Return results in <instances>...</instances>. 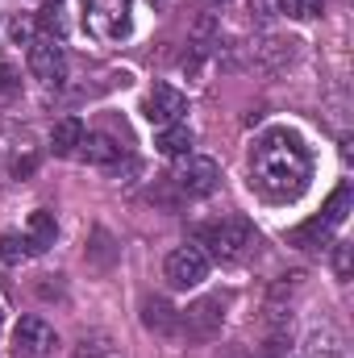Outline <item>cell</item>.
<instances>
[{"mask_svg":"<svg viewBox=\"0 0 354 358\" xmlns=\"http://www.w3.org/2000/svg\"><path fill=\"white\" fill-rule=\"evenodd\" d=\"M271 8H275L271 0H250V13H255L259 21H267V17H271Z\"/></svg>","mask_w":354,"mask_h":358,"instance_id":"obj_23","label":"cell"},{"mask_svg":"<svg viewBox=\"0 0 354 358\" xmlns=\"http://www.w3.org/2000/svg\"><path fill=\"white\" fill-rule=\"evenodd\" d=\"M334 271H338V279L351 275V246H342V242H338V255H334Z\"/></svg>","mask_w":354,"mask_h":358,"instance_id":"obj_22","label":"cell"},{"mask_svg":"<svg viewBox=\"0 0 354 358\" xmlns=\"http://www.w3.org/2000/svg\"><path fill=\"white\" fill-rule=\"evenodd\" d=\"M196 238H200V246H208V255H213L217 263H234V259H242L246 246L255 242V229H250L246 217H221V221H213V225H200Z\"/></svg>","mask_w":354,"mask_h":358,"instance_id":"obj_2","label":"cell"},{"mask_svg":"<svg viewBox=\"0 0 354 358\" xmlns=\"http://www.w3.org/2000/svg\"><path fill=\"white\" fill-rule=\"evenodd\" d=\"M176 187L183 196H192V200H204V196H213L217 192V183H221V171H217V163L213 159H192V155H183V163L176 167Z\"/></svg>","mask_w":354,"mask_h":358,"instance_id":"obj_4","label":"cell"},{"mask_svg":"<svg viewBox=\"0 0 354 358\" xmlns=\"http://www.w3.org/2000/svg\"><path fill=\"white\" fill-rule=\"evenodd\" d=\"M142 325L155 329V334H171L179 325V313L163 300V296H146V300H142Z\"/></svg>","mask_w":354,"mask_h":358,"instance_id":"obj_12","label":"cell"},{"mask_svg":"<svg viewBox=\"0 0 354 358\" xmlns=\"http://www.w3.org/2000/svg\"><path fill=\"white\" fill-rule=\"evenodd\" d=\"M29 250H25V238L21 234H0V259L4 263H21Z\"/></svg>","mask_w":354,"mask_h":358,"instance_id":"obj_20","label":"cell"},{"mask_svg":"<svg viewBox=\"0 0 354 358\" xmlns=\"http://www.w3.org/2000/svg\"><path fill=\"white\" fill-rule=\"evenodd\" d=\"M330 234H334V229H330L321 217H313V221H304L300 229H292V234H288V242H292V246H300V250H321V246L330 242Z\"/></svg>","mask_w":354,"mask_h":358,"instance_id":"obj_16","label":"cell"},{"mask_svg":"<svg viewBox=\"0 0 354 358\" xmlns=\"http://www.w3.org/2000/svg\"><path fill=\"white\" fill-rule=\"evenodd\" d=\"M38 25L46 29L50 42H63L67 38V8H63V0H46L38 8Z\"/></svg>","mask_w":354,"mask_h":358,"instance_id":"obj_17","label":"cell"},{"mask_svg":"<svg viewBox=\"0 0 354 358\" xmlns=\"http://www.w3.org/2000/svg\"><path fill=\"white\" fill-rule=\"evenodd\" d=\"M29 71H34V80H42L46 88H63V80H67L63 46H59V42H50V38L29 42Z\"/></svg>","mask_w":354,"mask_h":358,"instance_id":"obj_6","label":"cell"},{"mask_svg":"<svg viewBox=\"0 0 354 358\" xmlns=\"http://www.w3.org/2000/svg\"><path fill=\"white\" fill-rule=\"evenodd\" d=\"M217 358H246V355H242L238 346H229V350H221V355H217Z\"/></svg>","mask_w":354,"mask_h":358,"instance_id":"obj_26","label":"cell"},{"mask_svg":"<svg viewBox=\"0 0 354 358\" xmlns=\"http://www.w3.org/2000/svg\"><path fill=\"white\" fill-rule=\"evenodd\" d=\"M183 113H187V96L179 88H171V84H155V88H150V96H146V121H150L155 129L179 125Z\"/></svg>","mask_w":354,"mask_h":358,"instance_id":"obj_8","label":"cell"},{"mask_svg":"<svg viewBox=\"0 0 354 358\" xmlns=\"http://www.w3.org/2000/svg\"><path fill=\"white\" fill-rule=\"evenodd\" d=\"M80 155H84V163H92V167H113V163L121 159V146H117L108 134H84Z\"/></svg>","mask_w":354,"mask_h":358,"instance_id":"obj_11","label":"cell"},{"mask_svg":"<svg viewBox=\"0 0 354 358\" xmlns=\"http://www.w3.org/2000/svg\"><path fill=\"white\" fill-rule=\"evenodd\" d=\"M208 4H225V0H208Z\"/></svg>","mask_w":354,"mask_h":358,"instance_id":"obj_27","label":"cell"},{"mask_svg":"<svg viewBox=\"0 0 354 358\" xmlns=\"http://www.w3.org/2000/svg\"><path fill=\"white\" fill-rule=\"evenodd\" d=\"M275 4H279V13H288V17H296V21H309V17L321 13L325 0H275Z\"/></svg>","mask_w":354,"mask_h":358,"instance_id":"obj_19","label":"cell"},{"mask_svg":"<svg viewBox=\"0 0 354 358\" xmlns=\"http://www.w3.org/2000/svg\"><path fill=\"white\" fill-rule=\"evenodd\" d=\"M155 146H159L167 159H183V155H192V129H187L183 121H179V125H167V129H159Z\"/></svg>","mask_w":354,"mask_h":358,"instance_id":"obj_15","label":"cell"},{"mask_svg":"<svg viewBox=\"0 0 354 358\" xmlns=\"http://www.w3.org/2000/svg\"><path fill=\"white\" fill-rule=\"evenodd\" d=\"M250 176L259 183V192L271 200H296L313 176V155H309L304 138L283 125L267 129L250 150Z\"/></svg>","mask_w":354,"mask_h":358,"instance_id":"obj_1","label":"cell"},{"mask_svg":"<svg viewBox=\"0 0 354 358\" xmlns=\"http://www.w3.org/2000/svg\"><path fill=\"white\" fill-rule=\"evenodd\" d=\"M13 42H17V46L25 42V46H29V29H25V25H17V29H13Z\"/></svg>","mask_w":354,"mask_h":358,"instance_id":"obj_25","label":"cell"},{"mask_svg":"<svg viewBox=\"0 0 354 358\" xmlns=\"http://www.w3.org/2000/svg\"><path fill=\"white\" fill-rule=\"evenodd\" d=\"M221 321H225L221 300H196L187 313H179L176 329H183V338H192V342H208V338L221 329Z\"/></svg>","mask_w":354,"mask_h":358,"instance_id":"obj_9","label":"cell"},{"mask_svg":"<svg viewBox=\"0 0 354 358\" xmlns=\"http://www.w3.org/2000/svg\"><path fill=\"white\" fill-rule=\"evenodd\" d=\"M13 346H17V355H25V358H50L55 346H59V334L42 317H21L17 334H13Z\"/></svg>","mask_w":354,"mask_h":358,"instance_id":"obj_7","label":"cell"},{"mask_svg":"<svg viewBox=\"0 0 354 358\" xmlns=\"http://www.w3.org/2000/svg\"><path fill=\"white\" fill-rule=\"evenodd\" d=\"M163 275H167L171 287H196V283L208 279V259H204L200 246H176L163 263Z\"/></svg>","mask_w":354,"mask_h":358,"instance_id":"obj_5","label":"cell"},{"mask_svg":"<svg viewBox=\"0 0 354 358\" xmlns=\"http://www.w3.org/2000/svg\"><path fill=\"white\" fill-rule=\"evenodd\" d=\"M13 92H17V71H13L8 63H0V100L13 96Z\"/></svg>","mask_w":354,"mask_h":358,"instance_id":"obj_21","label":"cell"},{"mask_svg":"<svg viewBox=\"0 0 354 358\" xmlns=\"http://www.w3.org/2000/svg\"><path fill=\"white\" fill-rule=\"evenodd\" d=\"M84 25L100 42H121L134 34V4L129 0H88Z\"/></svg>","mask_w":354,"mask_h":358,"instance_id":"obj_3","label":"cell"},{"mask_svg":"<svg viewBox=\"0 0 354 358\" xmlns=\"http://www.w3.org/2000/svg\"><path fill=\"white\" fill-rule=\"evenodd\" d=\"M34 167H38V163H34V159H17V163H13V176H29V171H34Z\"/></svg>","mask_w":354,"mask_h":358,"instance_id":"obj_24","label":"cell"},{"mask_svg":"<svg viewBox=\"0 0 354 358\" xmlns=\"http://www.w3.org/2000/svg\"><path fill=\"white\" fill-rule=\"evenodd\" d=\"M309 358H351V350H346L342 334L325 325V329H313L309 334Z\"/></svg>","mask_w":354,"mask_h":358,"instance_id":"obj_14","label":"cell"},{"mask_svg":"<svg viewBox=\"0 0 354 358\" xmlns=\"http://www.w3.org/2000/svg\"><path fill=\"white\" fill-rule=\"evenodd\" d=\"M55 234H59V225H55V213H46V208H38V213H29V221H25V250L29 255H42V250H50L55 246Z\"/></svg>","mask_w":354,"mask_h":358,"instance_id":"obj_10","label":"cell"},{"mask_svg":"<svg viewBox=\"0 0 354 358\" xmlns=\"http://www.w3.org/2000/svg\"><path fill=\"white\" fill-rule=\"evenodd\" d=\"M346 213H351V183H342L334 196H330V204H325V213H321V221L330 225V229H338L342 221H346Z\"/></svg>","mask_w":354,"mask_h":358,"instance_id":"obj_18","label":"cell"},{"mask_svg":"<svg viewBox=\"0 0 354 358\" xmlns=\"http://www.w3.org/2000/svg\"><path fill=\"white\" fill-rule=\"evenodd\" d=\"M80 142H84V125H80L76 117H63V121L50 129V150H55L59 159L76 155V150H80Z\"/></svg>","mask_w":354,"mask_h":358,"instance_id":"obj_13","label":"cell"}]
</instances>
